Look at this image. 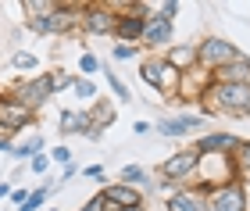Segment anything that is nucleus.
<instances>
[{
	"label": "nucleus",
	"instance_id": "nucleus-1",
	"mask_svg": "<svg viewBox=\"0 0 250 211\" xmlns=\"http://www.w3.org/2000/svg\"><path fill=\"white\" fill-rule=\"evenodd\" d=\"M200 104L208 115H232L247 118L250 115V83H211L204 90Z\"/></svg>",
	"mask_w": 250,
	"mask_h": 211
},
{
	"label": "nucleus",
	"instance_id": "nucleus-2",
	"mask_svg": "<svg viewBox=\"0 0 250 211\" xmlns=\"http://www.w3.org/2000/svg\"><path fill=\"white\" fill-rule=\"evenodd\" d=\"M140 75H143V83H146V86H154V90L161 93V97H172V101H175V93H179V79H183V75H179L172 64L161 58V54H150V58L140 64Z\"/></svg>",
	"mask_w": 250,
	"mask_h": 211
},
{
	"label": "nucleus",
	"instance_id": "nucleus-3",
	"mask_svg": "<svg viewBox=\"0 0 250 211\" xmlns=\"http://www.w3.org/2000/svg\"><path fill=\"white\" fill-rule=\"evenodd\" d=\"M236 58H240L236 43L222 40V36H208L204 43H197V68H204V72H218Z\"/></svg>",
	"mask_w": 250,
	"mask_h": 211
},
{
	"label": "nucleus",
	"instance_id": "nucleus-4",
	"mask_svg": "<svg viewBox=\"0 0 250 211\" xmlns=\"http://www.w3.org/2000/svg\"><path fill=\"white\" fill-rule=\"evenodd\" d=\"M83 7L86 4H54L47 15L32 18V29L36 32H72L83 21Z\"/></svg>",
	"mask_w": 250,
	"mask_h": 211
},
{
	"label": "nucleus",
	"instance_id": "nucleus-5",
	"mask_svg": "<svg viewBox=\"0 0 250 211\" xmlns=\"http://www.w3.org/2000/svg\"><path fill=\"white\" fill-rule=\"evenodd\" d=\"M125 4H86L83 7V25L97 36H111L118 29V15Z\"/></svg>",
	"mask_w": 250,
	"mask_h": 211
},
{
	"label": "nucleus",
	"instance_id": "nucleus-6",
	"mask_svg": "<svg viewBox=\"0 0 250 211\" xmlns=\"http://www.w3.org/2000/svg\"><path fill=\"white\" fill-rule=\"evenodd\" d=\"M50 75H36V79H29V83H15L11 86V97H15L18 104H25L32 115L47 104V97H50Z\"/></svg>",
	"mask_w": 250,
	"mask_h": 211
},
{
	"label": "nucleus",
	"instance_id": "nucleus-7",
	"mask_svg": "<svg viewBox=\"0 0 250 211\" xmlns=\"http://www.w3.org/2000/svg\"><path fill=\"white\" fill-rule=\"evenodd\" d=\"M208 211H247V190L240 179L218 186L208 193Z\"/></svg>",
	"mask_w": 250,
	"mask_h": 211
},
{
	"label": "nucleus",
	"instance_id": "nucleus-8",
	"mask_svg": "<svg viewBox=\"0 0 250 211\" xmlns=\"http://www.w3.org/2000/svg\"><path fill=\"white\" fill-rule=\"evenodd\" d=\"M197 158H200V154L193 147L172 154V158H165L161 161V179L165 183H189V175L197 172Z\"/></svg>",
	"mask_w": 250,
	"mask_h": 211
},
{
	"label": "nucleus",
	"instance_id": "nucleus-9",
	"mask_svg": "<svg viewBox=\"0 0 250 211\" xmlns=\"http://www.w3.org/2000/svg\"><path fill=\"white\" fill-rule=\"evenodd\" d=\"M0 126L7 132H18V129L36 126V115H32L25 104H18L15 97H0Z\"/></svg>",
	"mask_w": 250,
	"mask_h": 211
},
{
	"label": "nucleus",
	"instance_id": "nucleus-10",
	"mask_svg": "<svg viewBox=\"0 0 250 211\" xmlns=\"http://www.w3.org/2000/svg\"><path fill=\"white\" fill-rule=\"evenodd\" d=\"M100 201L111 204V208H118V211L143 208V190H140V186H129V183H111V186L100 190Z\"/></svg>",
	"mask_w": 250,
	"mask_h": 211
},
{
	"label": "nucleus",
	"instance_id": "nucleus-11",
	"mask_svg": "<svg viewBox=\"0 0 250 211\" xmlns=\"http://www.w3.org/2000/svg\"><path fill=\"white\" fill-rule=\"evenodd\" d=\"M140 40H143V47H150V50H168L172 47V21L150 15L143 21V36Z\"/></svg>",
	"mask_w": 250,
	"mask_h": 211
},
{
	"label": "nucleus",
	"instance_id": "nucleus-12",
	"mask_svg": "<svg viewBox=\"0 0 250 211\" xmlns=\"http://www.w3.org/2000/svg\"><path fill=\"white\" fill-rule=\"evenodd\" d=\"M61 132H68V136H86V140H100L104 132H100L93 126V118H89V111H64L61 115Z\"/></svg>",
	"mask_w": 250,
	"mask_h": 211
},
{
	"label": "nucleus",
	"instance_id": "nucleus-13",
	"mask_svg": "<svg viewBox=\"0 0 250 211\" xmlns=\"http://www.w3.org/2000/svg\"><path fill=\"white\" fill-rule=\"evenodd\" d=\"M208 86H211V72H204V68L183 72V79H179V93H175V101H200Z\"/></svg>",
	"mask_w": 250,
	"mask_h": 211
},
{
	"label": "nucleus",
	"instance_id": "nucleus-14",
	"mask_svg": "<svg viewBox=\"0 0 250 211\" xmlns=\"http://www.w3.org/2000/svg\"><path fill=\"white\" fill-rule=\"evenodd\" d=\"M161 58L172 64L179 75H183V72H193V68H197V43H172Z\"/></svg>",
	"mask_w": 250,
	"mask_h": 211
},
{
	"label": "nucleus",
	"instance_id": "nucleus-15",
	"mask_svg": "<svg viewBox=\"0 0 250 211\" xmlns=\"http://www.w3.org/2000/svg\"><path fill=\"white\" fill-rule=\"evenodd\" d=\"M236 147H240V140H236L232 132H208V136H200L193 143L197 154H232Z\"/></svg>",
	"mask_w": 250,
	"mask_h": 211
},
{
	"label": "nucleus",
	"instance_id": "nucleus-16",
	"mask_svg": "<svg viewBox=\"0 0 250 211\" xmlns=\"http://www.w3.org/2000/svg\"><path fill=\"white\" fill-rule=\"evenodd\" d=\"M168 211H208V193H200L197 186L193 190H175L168 197Z\"/></svg>",
	"mask_w": 250,
	"mask_h": 211
},
{
	"label": "nucleus",
	"instance_id": "nucleus-17",
	"mask_svg": "<svg viewBox=\"0 0 250 211\" xmlns=\"http://www.w3.org/2000/svg\"><path fill=\"white\" fill-rule=\"evenodd\" d=\"M211 83H250V58H236V61H229L225 68H218V72H211Z\"/></svg>",
	"mask_w": 250,
	"mask_h": 211
},
{
	"label": "nucleus",
	"instance_id": "nucleus-18",
	"mask_svg": "<svg viewBox=\"0 0 250 211\" xmlns=\"http://www.w3.org/2000/svg\"><path fill=\"white\" fill-rule=\"evenodd\" d=\"M204 126V118L200 115H179V118H161V126H157V129H161V136H186V132L189 129H200Z\"/></svg>",
	"mask_w": 250,
	"mask_h": 211
},
{
	"label": "nucleus",
	"instance_id": "nucleus-19",
	"mask_svg": "<svg viewBox=\"0 0 250 211\" xmlns=\"http://www.w3.org/2000/svg\"><path fill=\"white\" fill-rule=\"evenodd\" d=\"M115 36H118L122 43H129V47H136V40L143 36V18H136V15H118Z\"/></svg>",
	"mask_w": 250,
	"mask_h": 211
},
{
	"label": "nucleus",
	"instance_id": "nucleus-20",
	"mask_svg": "<svg viewBox=\"0 0 250 211\" xmlns=\"http://www.w3.org/2000/svg\"><path fill=\"white\" fill-rule=\"evenodd\" d=\"M36 154H43V136H29L11 147V158H36Z\"/></svg>",
	"mask_w": 250,
	"mask_h": 211
},
{
	"label": "nucleus",
	"instance_id": "nucleus-21",
	"mask_svg": "<svg viewBox=\"0 0 250 211\" xmlns=\"http://www.w3.org/2000/svg\"><path fill=\"white\" fill-rule=\"evenodd\" d=\"M232 165L236 175H250V140H240V147L232 150Z\"/></svg>",
	"mask_w": 250,
	"mask_h": 211
},
{
	"label": "nucleus",
	"instance_id": "nucleus-22",
	"mask_svg": "<svg viewBox=\"0 0 250 211\" xmlns=\"http://www.w3.org/2000/svg\"><path fill=\"white\" fill-rule=\"evenodd\" d=\"M122 183H129V186H140V190H143V186L150 183V175H146V172L140 169V165H125V169H122Z\"/></svg>",
	"mask_w": 250,
	"mask_h": 211
},
{
	"label": "nucleus",
	"instance_id": "nucleus-23",
	"mask_svg": "<svg viewBox=\"0 0 250 211\" xmlns=\"http://www.w3.org/2000/svg\"><path fill=\"white\" fill-rule=\"evenodd\" d=\"M89 118H93L97 129H104V126L115 122V107H111V104H93V107H89Z\"/></svg>",
	"mask_w": 250,
	"mask_h": 211
},
{
	"label": "nucleus",
	"instance_id": "nucleus-24",
	"mask_svg": "<svg viewBox=\"0 0 250 211\" xmlns=\"http://www.w3.org/2000/svg\"><path fill=\"white\" fill-rule=\"evenodd\" d=\"M72 93L79 97V101H93V97H97V83L86 79V75H83V79H72Z\"/></svg>",
	"mask_w": 250,
	"mask_h": 211
},
{
	"label": "nucleus",
	"instance_id": "nucleus-25",
	"mask_svg": "<svg viewBox=\"0 0 250 211\" xmlns=\"http://www.w3.org/2000/svg\"><path fill=\"white\" fill-rule=\"evenodd\" d=\"M11 64H15L18 72H32V68H40V58H36V54H29V50H18L15 58H11Z\"/></svg>",
	"mask_w": 250,
	"mask_h": 211
},
{
	"label": "nucleus",
	"instance_id": "nucleus-26",
	"mask_svg": "<svg viewBox=\"0 0 250 211\" xmlns=\"http://www.w3.org/2000/svg\"><path fill=\"white\" fill-rule=\"evenodd\" d=\"M50 190H54V186H40L36 193H29V201L21 204L18 211H40V208H43V201H47V193H50Z\"/></svg>",
	"mask_w": 250,
	"mask_h": 211
},
{
	"label": "nucleus",
	"instance_id": "nucleus-27",
	"mask_svg": "<svg viewBox=\"0 0 250 211\" xmlns=\"http://www.w3.org/2000/svg\"><path fill=\"white\" fill-rule=\"evenodd\" d=\"M104 79L111 83V90H115V97H118V101H132V93H129V86H125V83L118 79V75H115V72H107V68H104Z\"/></svg>",
	"mask_w": 250,
	"mask_h": 211
},
{
	"label": "nucleus",
	"instance_id": "nucleus-28",
	"mask_svg": "<svg viewBox=\"0 0 250 211\" xmlns=\"http://www.w3.org/2000/svg\"><path fill=\"white\" fill-rule=\"evenodd\" d=\"M79 72H86V79H89L93 72H100V61L93 58V54H83V58H79Z\"/></svg>",
	"mask_w": 250,
	"mask_h": 211
},
{
	"label": "nucleus",
	"instance_id": "nucleus-29",
	"mask_svg": "<svg viewBox=\"0 0 250 211\" xmlns=\"http://www.w3.org/2000/svg\"><path fill=\"white\" fill-rule=\"evenodd\" d=\"M154 15H157V18H165V21H172V18L179 15V4H175V0H165V4H161V7H157V11H154Z\"/></svg>",
	"mask_w": 250,
	"mask_h": 211
},
{
	"label": "nucleus",
	"instance_id": "nucleus-30",
	"mask_svg": "<svg viewBox=\"0 0 250 211\" xmlns=\"http://www.w3.org/2000/svg\"><path fill=\"white\" fill-rule=\"evenodd\" d=\"M50 75V90L58 93V90H64V86H72V79H68V75H61V72H47Z\"/></svg>",
	"mask_w": 250,
	"mask_h": 211
},
{
	"label": "nucleus",
	"instance_id": "nucleus-31",
	"mask_svg": "<svg viewBox=\"0 0 250 211\" xmlns=\"http://www.w3.org/2000/svg\"><path fill=\"white\" fill-rule=\"evenodd\" d=\"M136 54H140V50L129 47V43H118V47H115V58H118V61H132Z\"/></svg>",
	"mask_w": 250,
	"mask_h": 211
},
{
	"label": "nucleus",
	"instance_id": "nucleus-32",
	"mask_svg": "<svg viewBox=\"0 0 250 211\" xmlns=\"http://www.w3.org/2000/svg\"><path fill=\"white\" fill-rule=\"evenodd\" d=\"M50 161H58V165H72V150H68V147H54V150H50Z\"/></svg>",
	"mask_w": 250,
	"mask_h": 211
},
{
	"label": "nucleus",
	"instance_id": "nucleus-33",
	"mask_svg": "<svg viewBox=\"0 0 250 211\" xmlns=\"http://www.w3.org/2000/svg\"><path fill=\"white\" fill-rule=\"evenodd\" d=\"M47 169H50V158H47V154H36V158H32V172H36V175H43Z\"/></svg>",
	"mask_w": 250,
	"mask_h": 211
},
{
	"label": "nucleus",
	"instance_id": "nucleus-34",
	"mask_svg": "<svg viewBox=\"0 0 250 211\" xmlns=\"http://www.w3.org/2000/svg\"><path fill=\"white\" fill-rule=\"evenodd\" d=\"M79 211H104V201H100V193H97V197H89V201L79 208Z\"/></svg>",
	"mask_w": 250,
	"mask_h": 211
},
{
	"label": "nucleus",
	"instance_id": "nucleus-35",
	"mask_svg": "<svg viewBox=\"0 0 250 211\" xmlns=\"http://www.w3.org/2000/svg\"><path fill=\"white\" fill-rule=\"evenodd\" d=\"M11 201H15V204L21 208V204L29 201V190H25V186H18V190H11Z\"/></svg>",
	"mask_w": 250,
	"mask_h": 211
},
{
	"label": "nucleus",
	"instance_id": "nucleus-36",
	"mask_svg": "<svg viewBox=\"0 0 250 211\" xmlns=\"http://www.w3.org/2000/svg\"><path fill=\"white\" fill-rule=\"evenodd\" d=\"M86 175H89V179H104V165H89Z\"/></svg>",
	"mask_w": 250,
	"mask_h": 211
},
{
	"label": "nucleus",
	"instance_id": "nucleus-37",
	"mask_svg": "<svg viewBox=\"0 0 250 211\" xmlns=\"http://www.w3.org/2000/svg\"><path fill=\"white\" fill-rule=\"evenodd\" d=\"M154 126H150V122H136V126H132V132H136V136H146V132H150Z\"/></svg>",
	"mask_w": 250,
	"mask_h": 211
},
{
	"label": "nucleus",
	"instance_id": "nucleus-38",
	"mask_svg": "<svg viewBox=\"0 0 250 211\" xmlns=\"http://www.w3.org/2000/svg\"><path fill=\"white\" fill-rule=\"evenodd\" d=\"M4 197H11V183H0V201H4Z\"/></svg>",
	"mask_w": 250,
	"mask_h": 211
},
{
	"label": "nucleus",
	"instance_id": "nucleus-39",
	"mask_svg": "<svg viewBox=\"0 0 250 211\" xmlns=\"http://www.w3.org/2000/svg\"><path fill=\"white\" fill-rule=\"evenodd\" d=\"M0 97H4V90H0Z\"/></svg>",
	"mask_w": 250,
	"mask_h": 211
},
{
	"label": "nucleus",
	"instance_id": "nucleus-40",
	"mask_svg": "<svg viewBox=\"0 0 250 211\" xmlns=\"http://www.w3.org/2000/svg\"><path fill=\"white\" fill-rule=\"evenodd\" d=\"M50 211H58V208H50Z\"/></svg>",
	"mask_w": 250,
	"mask_h": 211
}]
</instances>
